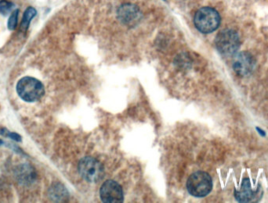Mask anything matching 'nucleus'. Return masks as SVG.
I'll use <instances>...</instances> for the list:
<instances>
[{
	"label": "nucleus",
	"instance_id": "nucleus-1",
	"mask_svg": "<svg viewBox=\"0 0 268 203\" xmlns=\"http://www.w3.org/2000/svg\"><path fill=\"white\" fill-rule=\"evenodd\" d=\"M16 91L20 99L27 103L37 102L45 94L44 85L33 77H24L20 79L17 84Z\"/></svg>",
	"mask_w": 268,
	"mask_h": 203
},
{
	"label": "nucleus",
	"instance_id": "nucleus-2",
	"mask_svg": "<svg viewBox=\"0 0 268 203\" xmlns=\"http://www.w3.org/2000/svg\"><path fill=\"white\" fill-rule=\"evenodd\" d=\"M194 23L200 32L210 34L220 26V16L215 9L206 6L196 12Z\"/></svg>",
	"mask_w": 268,
	"mask_h": 203
},
{
	"label": "nucleus",
	"instance_id": "nucleus-3",
	"mask_svg": "<svg viewBox=\"0 0 268 203\" xmlns=\"http://www.w3.org/2000/svg\"><path fill=\"white\" fill-rule=\"evenodd\" d=\"M188 192L195 197L202 198L210 193L213 181L210 174L204 171H197L190 176L187 182Z\"/></svg>",
	"mask_w": 268,
	"mask_h": 203
},
{
	"label": "nucleus",
	"instance_id": "nucleus-4",
	"mask_svg": "<svg viewBox=\"0 0 268 203\" xmlns=\"http://www.w3.org/2000/svg\"><path fill=\"white\" fill-rule=\"evenodd\" d=\"M216 48L224 57H231L235 54L240 47V38L238 33L232 29H224L216 36Z\"/></svg>",
	"mask_w": 268,
	"mask_h": 203
},
{
	"label": "nucleus",
	"instance_id": "nucleus-5",
	"mask_svg": "<svg viewBox=\"0 0 268 203\" xmlns=\"http://www.w3.org/2000/svg\"><path fill=\"white\" fill-rule=\"evenodd\" d=\"M78 170L83 179L90 183L98 182L104 177L103 166L92 157H85L81 159Z\"/></svg>",
	"mask_w": 268,
	"mask_h": 203
},
{
	"label": "nucleus",
	"instance_id": "nucleus-6",
	"mask_svg": "<svg viewBox=\"0 0 268 203\" xmlns=\"http://www.w3.org/2000/svg\"><path fill=\"white\" fill-rule=\"evenodd\" d=\"M101 200L106 203H121L123 202V191L121 186L116 181L108 180L105 181L100 189Z\"/></svg>",
	"mask_w": 268,
	"mask_h": 203
},
{
	"label": "nucleus",
	"instance_id": "nucleus-7",
	"mask_svg": "<svg viewBox=\"0 0 268 203\" xmlns=\"http://www.w3.org/2000/svg\"><path fill=\"white\" fill-rule=\"evenodd\" d=\"M255 65H256V61L252 54L244 51L236 55L232 66L237 75L247 76L252 72Z\"/></svg>",
	"mask_w": 268,
	"mask_h": 203
},
{
	"label": "nucleus",
	"instance_id": "nucleus-8",
	"mask_svg": "<svg viewBox=\"0 0 268 203\" xmlns=\"http://www.w3.org/2000/svg\"><path fill=\"white\" fill-rule=\"evenodd\" d=\"M118 15L119 19L127 25H134L141 20V13L139 8L129 3L120 6Z\"/></svg>",
	"mask_w": 268,
	"mask_h": 203
},
{
	"label": "nucleus",
	"instance_id": "nucleus-9",
	"mask_svg": "<svg viewBox=\"0 0 268 203\" xmlns=\"http://www.w3.org/2000/svg\"><path fill=\"white\" fill-rule=\"evenodd\" d=\"M259 191H253L249 178H245L242 181L240 190L234 191V197L239 203H252L257 199Z\"/></svg>",
	"mask_w": 268,
	"mask_h": 203
},
{
	"label": "nucleus",
	"instance_id": "nucleus-10",
	"mask_svg": "<svg viewBox=\"0 0 268 203\" xmlns=\"http://www.w3.org/2000/svg\"><path fill=\"white\" fill-rule=\"evenodd\" d=\"M16 177L20 184L25 185H31L36 180V173L30 165L22 164L17 168Z\"/></svg>",
	"mask_w": 268,
	"mask_h": 203
},
{
	"label": "nucleus",
	"instance_id": "nucleus-11",
	"mask_svg": "<svg viewBox=\"0 0 268 203\" xmlns=\"http://www.w3.org/2000/svg\"><path fill=\"white\" fill-rule=\"evenodd\" d=\"M49 194H50V196L53 200L61 202L65 198H66V189L61 184L55 183L51 186Z\"/></svg>",
	"mask_w": 268,
	"mask_h": 203
},
{
	"label": "nucleus",
	"instance_id": "nucleus-12",
	"mask_svg": "<svg viewBox=\"0 0 268 203\" xmlns=\"http://www.w3.org/2000/svg\"><path fill=\"white\" fill-rule=\"evenodd\" d=\"M37 11L33 6H29L24 11V15H23L22 21L20 24V30L22 31L23 32H25L29 28L30 23L35 16H36Z\"/></svg>",
	"mask_w": 268,
	"mask_h": 203
},
{
	"label": "nucleus",
	"instance_id": "nucleus-13",
	"mask_svg": "<svg viewBox=\"0 0 268 203\" xmlns=\"http://www.w3.org/2000/svg\"><path fill=\"white\" fill-rule=\"evenodd\" d=\"M14 4L8 0H0V14L2 16H7L13 12Z\"/></svg>",
	"mask_w": 268,
	"mask_h": 203
},
{
	"label": "nucleus",
	"instance_id": "nucleus-14",
	"mask_svg": "<svg viewBox=\"0 0 268 203\" xmlns=\"http://www.w3.org/2000/svg\"><path fill=\"white\" fill-rule=\"evenodd\" d=\"M0 135L12 139L13 141H17V142H21L22 141V138L20 135L15 132H11L5 127L0 128Z\"/></svg>",
	"mask_w": 268,
	"mask_h": 203
},
{
	"label": "nucleus",
	"instance_id": "nucleus-15",
	"mask_svg": "<svg viewBox=\"0 0 268 203\" xmlns=\"http://www.w3.org/2000/svg\"><path fill=\"white\" fill-rule=\"evenodd\" d=\"M19 16V10L16 9L14 10L11 15H10V18L8 20V23H7V27H8L9 30L14 31L17 29L18 26V21Z\"/></svg>",
	"mask_w": 268,
	"mask_h": 203
},
{
	"label": "nucleus",
	"instance_id": "nucleus-16",
	"mask_svg": "<svg viewBox=\"0 0 268 203\" xmlns=\"http://www.w3.org/2000/svg\"><path fill=\"white\" fill-rule=\"evenodd\" d=\"M5 141H3V140H2V139H0V146H2V145H4Z\"/></svg>",
	"mask_w": 268,
	"mask_h": 203
}]
</instances>
